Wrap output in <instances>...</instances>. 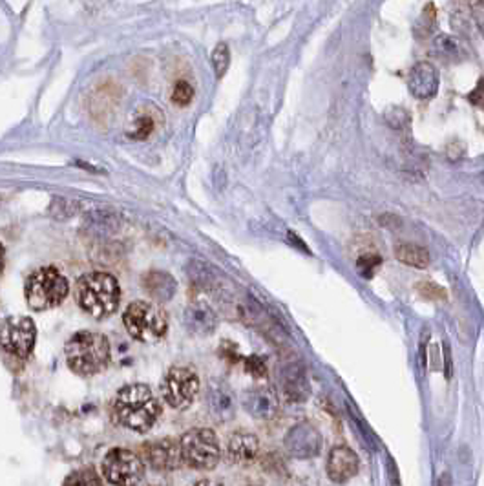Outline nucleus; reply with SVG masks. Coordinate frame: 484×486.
<instances>
[{
  "mask_svg": "<svg viewBox=\"0 0 484 486\" xmlns=\"http://www.w3.org/2000/svg\"><path fill=\"white\" fill-rule=\"evenodd\" d=\"M102 475L114 486H137L145 479V464L124 448H112L101 464Z\"/></svg>",
  "mask_w": 484,
  "mask_h": 486,
  "instance_id": "0eeeda50",
  "label": "nucleus"
},
{
  "mask_svg": "<svg viewBox=\"0 0 484 486\" xmlns=\"http://www.w3.org/2000/svg\"><path fill=\"white\" fill-rule=\"evenodd\" d=\"M194 97V88L185 81H179V83L174 86V92H172V102L177 105V107H189V102Z\"/></svg>",
  "mask_w": 484,
  "mask_h": 486,
  "instance_id": "393cba45",
  "label": "nucleus"
},
{
  "mask_svg": "<svg viewBox=\"0 0 484 486\" xmlns=\"http://www.w3.org/2000/svg\"><path fill=\"white\" fill-rule=\"evenodd\" d=\"M62 486H102V479L92 466H83V468L73 470L64 479V485Z\"/></svg>",
  "mask_w": 484,
  "mask_h": 486,
  "instance_id": "5701e85b",
  "label": "nucleus"
},
{
  "mask_svg": "<svg viewBox=\"0 0 484 486\" xmlns=\"http://www.w3.org/2000/svg\"><path fill=\"white\" fill-rule=\"evenodd\" d=\"M230 64V52L229 46L225 42H220V45L214 48L212 52V66H214V71H216V77H223L229 70Z\"/></svg>",
  "mask_w": 484,
  "mask_h": 486,
  "instance_id": "b1692460",
  "label": "nucleus"
},
{
  "mask_svg": "<svg viewBox=\"0 0 484 486\" xmlns=\"http://www.w3.org/2000/svg\"><path fill=\"white\" fill-rule=\"evenodd\" d=\"M183 324L192 335L208 336L216 331L218 316L205 302H192L183 311Z\"/></svg>",
  "mask_w": 484,
  "mask_h": 486,
  "instance_id": "2eb2a0df",
  "label": "nucleus"
},
{
  "mask_svg": "<svg viewBox=\"0 0 484 486\" xmlns=\"http://www.w3.org/2000/svg\"><path fill=\"white\" fill-rule=\"evenodd\" d=\"M158 114H148V112H137L136 117L132 121V126H130V132L128 136L137 141H143L146 137L152 136V132L155 130V117Z\"/></svg>",
  "mask_w": 484,
  "mask_h": 486,
  "instance_id": "4be33fe9",
  "label": "nucleus"
},
{
  "mask_svg": "<svg viewBox=\"0 0 484 486\" xmlns=\"http://www.w3.org/2000/svg\"><path fill=\"white\" fill-rule=\"evenodd\" d=\"M444 355H446V377H451V357H449L448 345H444Z\"/></svg>",
  "mask_w": 484,
  "mask_h": 486,
  "instance_id": "c756f323",
  "label": "nucleus"
},
{
  "mask_svg": "<svg viewBox=\"0 0 484 486\" xmlns=\"http://www.w3.org/2000/svg\"><path fill=\"white\" fill-rule=\"evenodd\" d=\"M4 261H6V252H4V247H2V243H0V271L4 269Z\"/></svg>",
  "mask_w": 484,
  "mask_h": 486,
  "instance_id": "473e14b6",
  "label": "nucleus"
},
{
  "mask_svg": "<svg viewBox=\"0 0 484 486\" xmlns=\"http://www.w3.org/2000/svg\"><path fill=\"white\" fill-rule=\"evenodd\" d=\"M143 288L150 298L163 304L174 298L177 291V282L174 276L165 271H150L143 276Z\"/></svg>",
  "mask_w": 484,
  "mask_h": 486,
  "instance_id": "a211bd4d",
  "label": "nucleus"
},
{
  "mask_svg": "<svg viewBox=\"0 0 484 486\" xmlns=\"http://www.w3.org/2000/svg\"><path fill=\"white\" fill-rule=\"evenodd\" d=\"M280 380H282L283 393L289 401H295V403H302L311 393V388H309L307 375H305V369L302 367V364L298 362H289L282 367L280 372Z\"/></svg>",
  "mask_w": 484,
  "mask_h": 486,
  "instance_id": "f3484780",
  "label": "nucleus"
},
{
  "mask_svg": "<svg viewBox=\"0 0 484 486\" xmlns=\"http://www.w3.org/2000/svg\"><path fill=\"white\" fill-rule=\"evenodd\" d=\"M395 258L402 261L404 266L415 267V269H426L430 266V252L420 245H411V243H401L395 249Z\"/></svg>",
  "mask_w": 484,
  "mask_h": 486,
  "instance_id": "412c9836",
  "label": "nucleus"
},
{
  "mask_svg": "<svg viewBox=\"0 0 484 486\" xmlns=\"http://www.w3.org/2000/svg\"><path fill=\"white\" fill-rule=\"evenodd\" d=\"M143 451H145L146 463L158 472H172L183 464L181 446L176 439L163 437L152 441L143 446Z\"/></svg>",
  "mask_w": 484,
  "mask_h": 486,
  "instance_id": "9d476101",
  "label": "nucleus"
},
{
  "mask_svg": "<svg viewBox=\"0 0 484 486\" xmlns=\"http://www.w3.org/2000/svg\"><path fill=\"white\" fill-rule=\"evenodd\" d=\"M430 55L440 59L442 62H461L468 57V48L461 39L448 33H439L432 40L430 46Z\"/></svg>",
  "mask_w": 484,
  "mask_h": 486,
  "instance_id": "aec40b11",
  "label": "nucleus"
},
{
  "mask_svg": "<svg viewBox=\"0 0 484 486\" xmlns=\"http://www.w3.org/2000/svg\"><path fill=\"white\" fill-rule=\"evenodd\" d=\"M260 451V441L254 433L236 432L230 435L229 444H227V456L232 463H249L256 459Z\"/></svg>",
  "mask_w": 484,
  "mask_h": 486,
  "instance_id": "6ab92c4d",
  "label": "nucleus"
},
{
  "mask_svg": "<svg viewBox=\"0 0 484 486\" xmlns=\"http://www.w3.org/2000/svg\"><path fill=\"white\" fill-rule=\"evenodd\" d=\"M77 302L93 319H106L119 307V282L108 273L84 274L77 282Z\"/></svg>",
  "mask_w": 484,
  "mask_h": 486,
  "instance_id": "7ed1b4c3",
  "label": "nucleus"
},
{
  "mask_svg": "<svg viewBox=\"0 0 484 486\" xmlns=\"http://www.w3.org/2000/svg\"><path fill=\"white\" fill-rule=\"evenodd\" d=\"M199 391V379L190 367H172L161 382V397L174 410L192 406Z\"/></svg>",
  "mask_w": 484,
  "mask_h": 486,
  "instance_id": "1a4fd4ad",
  "label": "nucleus"
},
{
  "mask_svg": "<svg viewBox=\"0 0 484 486\" xmlns=\"http://www.w3.org/2000/svg\"><path fill=\"white\" fill-rule=\"evenodd\" d=\"M358 472V457L357 454L348 446H336L329 451L327 457V475L331 481L342 482L349 481Z\"/></svg>",
  "mask_w": 484,
  "mask_h": 486,
  "instance_id": "dca6fc26",
  "label": "nucleus"
},
{
  "mask_svg": "<svg viewBox=\"0 0 484 486\" xmlns=\"http://www.w3.org/2000/svg\"><path fill=\"white\" fill-rule=\"evenodd\" d=\"M68 280L55 267H42L28 278L26 302L33 311L57 307L68 297Z\"/></svg>",
  "mask_w": 484,
  "mask_h": 486,
  "instance_id": "39448f33",
  "label": "nucleus"
},
{
  "mask_svg": "<svg viewBox=\"0 0 484 486\" xmlns=\"http://www.w3.org/2000/svg\"><path fill=\"white\" fill-rule=\"evenodd\" d=\"M112 415L123 428L146 433L161 417V404L146 384H128L115 395Z\"/></svg>",
  "mask_w": 484,
  "mask_h": 486,
  "instance_id": "f257e3e1",
  "label": "nucleus"
},
{
  "mask_svg": "<svg viewBox=\"0 0 484 486\" xmlns=\"http://www.w3.org/2000/svg\"><path fill=\"white\" fill-rule=\"evenodd\" d=\"M196 486H223V485L218 481H211V479H203V481L196 482Z\"/></svg>",
  "mask_w": 484,
  "mask_h": 486,
  "instance_id": "2f4dec72",
  "label": "nucleus"
},
{
  "mask_svg": "<svg viewBox=\"0 0 484 486\" xmlns=\"http://www.w3.org/2000/svg\"><path fill=\"white\" fill-rule=\"evenodd\" d=\"M379 266H380V258L371 256V254H365V256L358 258V261H357L358 273H360L364 278H371V276L374 274V271L379 269Z\"/></svg>",
  "mask_w": 484,
  "mask_h": 486,
  "instance_id": "a878e982",
  "label": "nucleus"
},
{
  "mask_svg": "<svg viewBox=\"0 0 484 486\" xmlns=\"http://www.w3.org/2000/svg\"><path fill=\"white\" fill-rule=\"evenodd\" d=\"M285 448L290 456L298 459L317 457L321 450V435L314 426L302 422L285 435Z\"/></svg>",
  "mask_w": 484,
  "mask_h": 486,
  "instance_id": "9b49d317",
  "label": "nucleus"
},
{
  "mask_svg": "<svg viewBox=\"0 0 484 486\" xmlns=\"http://www.w3.org/2000/svg\"><path fill=\"white\" fill-rule=\"evenodd\" d=\"M183 463L194 470H212L220 463L221 448L216 433L208 428H194L179 439Z\"/></svg>",
  "mask_w": 484,
  "mask_h": 486,
  "instance_id": "423d86ee",
  "label": "nucleus"
},
{
  "mask_svg": "<svg viewBox=\"0 0 484 486\" xmlns=\"http://www.w3.org/2000/svg\"><path fill=\"white\" fill-rule=\"evenodd\" d=\"M207 403L211 408L212 417L220 422H229L236 413V401L232 389L223 380H211L207 391Z\"/></svg>",
  "mask_w": 484,
  "mask_h": 486,
  "instance_id": "4468645a",
  "label": "nucleus"
},
{
  "mask_svg": "<svg viewBox=\"0 0 484 486\" xmlns=\"http://www.w3.org/2000/svg\"><path fill=\"white\" fill-rule=\"evenodd\" d=\"M245 369L251 373L252 377H256V379H261V377H265V373H267V367H265L264 358L256 357V355H252V357L247 358Z\"/></svg>",
  "mask_w": 484,
  "mask_h": 486,
  "instance_id": "bb28decb",
  "label": "nucleus"
},
{
  "mask_svg": "<svg viewBox=\"0 0 484 486\" xmlns=\"http://www.w3.org/2000/svg\"><path fill=\"white\" fill-rule=\"evenodd\" d=\"M242 404L249 415L260 420H271L280 410V398L271 386H256L247 389L242 397Z\"/></svg>",
  "mask_w": 484,
  "mask_h": 486,
  "instance_id": "f8f14e48",
  "label": "nucleus"
},
{
  "mask_svg": "<svg viewBox=\"0 0 484 486\" xmlns=\"http://www.w3.org/2000/svg\"><path fill=\"white\" fill-rule=\"evenodd\" d=\"M35 338V324L28 316H11L0 324V350L18 360L31 357Z\"/></svg>",
  "mask_w": 484,
  "mask_h": 486,
  "instance_id": "6e6552de",
  "label": "nucleus"
},
{
  "mask_svg": "<svg viewBox=\"0 0 484 486\" xmlns=\"http://www.w3.org/2000/svg\"><path fill=\"white\" fill-rule=\"evenodd\" d=\"M439 70L432 62L423 61L417 62L410 70L408 76V88L413 97L423 99V101H430L439 92Z\"/></svg>",
  "mask_w": 484,
  "mask_h": 486,
  "instance_id": "ddd939ff",
  "label": "nucleus"
},
{
  "mask_svg": "<svg viewBox=\"0 0 484 486\" xmlns=\"http://www.w3.org/2000/svg\"><path fill=\"white\" fill-rule=\"evenodd\" d=\"M66 362L73 373L93 377L110 362V342L101 333L79 331L64 345Z\"/></svg>",
  "mask_w": 484,
  "mask_h": 486,
  "instance_id": "f03ea898",
  "label": "nucleus"
},
{
  "mask_svg": "<svg viewBox=\"0 0 484 486\" xmlns=\"http://www.w3.org/2000/svg\"><path fill=\"white\" fill-rule=\"evenodd\" d=\"M418 289H424L423 295L427 298H437V300H440V298L446 297L444 289L439 288V285H435V283H432V282L418 283Z\"/></svg>",
  "mask_w": 484,
  "mask_h": 486,
  "instance_id": "cd10ccee",
  "label": "nucleus"
},
{
  "mask_svg": "<svg viewBox=\"0 0 484 486\" xmlns=\"http://www.w3.org/2000/svg\"><path fill=\"white\" fill-rule=\"evenodd\" d=\"M483 35H484V24H483Z\"/></svg>",
  "mask_w": 484,
  "mask_h": 486,
  "instance_id": "72a5a7b5",
  "label": "nucleus"
},
{
  "mask_svg": "<svg viewBox=\"0 0 484 486\" xmlns=\"http://www.w3.org/2000/svg\"><path fill=\"white\" fill-rule=\"evenodd\" d=\"M483 182H484V174H483Z\"/></svg>",
  "mask_w": 484,
  "mask_h": 486,
  "instance_id": "f704fd0d",
  "label": "nucleus"
},
{
  "mask_svg": "<svg viewBox=\"0 0 484 486\" xmlns=\"http://www.w3.org/2000/svg\"><path fill=\"white\" fill-rule=\"evenodd\" d=\"M451 485H454V482H451V475H449L448 472H444L439 478V485L437 486H451Z\"/></svg>",
  "mask_w": 484,
  "mask_h": 486,
  "instance_id": "7c9ffc66",
  "label": "nucleus"
},
{
  "mask_svg": "<svg viewBox=\"0 0 484 486\" xmlns=\"http://www.w3.org/2000/svg\"><path fill=\"white\" fill-rule=\"evenodd\" d=\"M123 324L134 340L155 344L167 335L168 320L158 304L137 300L128 305L123 313Z\"/></svg>",
  "mask_w": 484,
  "mask_h": 486,
  "instance_id": "20e7f679",
  "label": "nucleus"
},
{
  "mask_svg": "<svg viewBox=\"0 0 484 486\" xmlns=\"http://www.w3.org/2000/svg\"><path fill=\"white\" fill-rule=\"evenodd\" d=\"M468 101H470L471 105H476V107L484 108V77L477 83L476 88L471 90L470 95H468Z\"/></svg>",
  "mask_w": 484,
  "mask_h": 486,
  "instance_id": "c85d7f7f",
  "label": "nucleus"
}]
</instances>
